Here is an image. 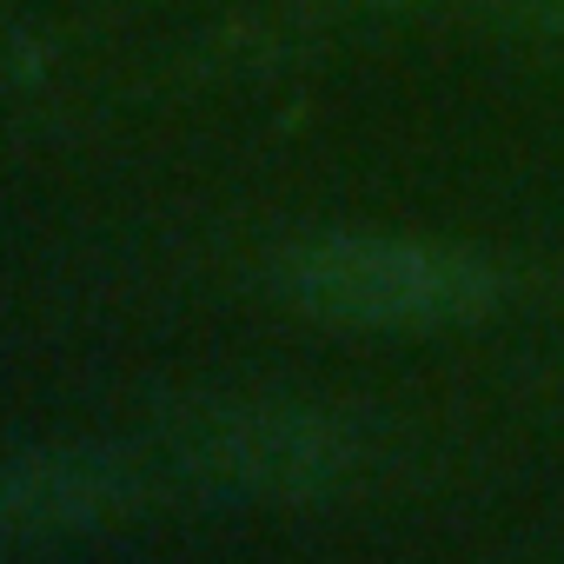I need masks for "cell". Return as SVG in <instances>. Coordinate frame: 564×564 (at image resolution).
<instances>
[{
  "mask_svg": "<svg viewBox=\"0 0 564 564\" xmlns=\"http://www.w3.org/2000/svg\"><path fill=\"white\" fill-rule=\"evenodd\" d=\"M147 511V478L113 445H34L0 458V557H74Z\"/></svg>",
  "mask_w": 564,
  "mask_h": 564,
  "instance_id": "3957f363",
  "label": "cell"
},
{
  "mask_svg": "<svg viewBox=\"0 0 564 564\" xmlns=\"http://www.w3.org/2000/svg\"><path fill=\"white\" fill-rule=\"evenodd\" d=\"M272 286L293 313L346 333H452L505 300V272L458 239L306 232L279 252Z\"/></svg>",
  "mask_w": 564,
  "mask_h": 564,
  "instance_id": "6da1fadb",
  "label": "cell"
},
{
  "mask_svg": "<svg viewBox=\"0 0 564 564\" xmlns=\"http://www.w3.org/2000/svg\"><path fill=\"white\" fill-rule=\"evenodd\" d=\"M173 465L226 505H326L359 471V432L339 412L300 405V399H246L213 405L180 425Z\"/></svg>",
  "mask_w": 564,
  "mask_h": 564,
  "instance_id": "7a4b0ae2",
  "label": "cell"
},
{
  "mask_svg": "<svg viewBox=\"0 0 564 564\" xmlns=\"http://www.w3.org/2000/svg\"><path fill=\"white\" fill-rule=\"evenodd\" d=\"M505 21L524 34H564V0H505Z\"/></svg>",
  "mask_w": 564,
  "mask_h": 564,
  "instance_id": "277c9868",
  "label": "cell"
},
{
  "mask_svg": "<svg viewBox=\"0 0 564 564\" xmlns=\"http://www.w3.org/2000/svg\"><path fill=\"white\" fill-rule=\"evenodd\" d=\"M0 8H8V0H0Z\"/></svg>",
  "mask_w": 564,
  "mask_h": 564,
  "instance_id": "8992f818",
  "label": "cell"
},
{
  "mask_svg": "<svg viewBox=\"0 0 564 564\" xmlns=\"http://www.w3.org/2000/svg\"><path fill=\"white\" fill-rule=\"evenodd\" d=\"M366 8H425V0H366Z\"/></svg>",
  "mask_w": 564,
  "mask_h": 564,
  "instance_id": "5b68a950",
  "label": "cell"
}]
</instances>
